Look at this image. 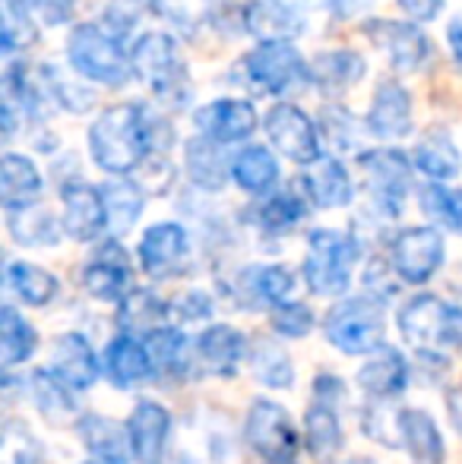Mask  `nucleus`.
<instances>
[{
	"label": "nucleus",
	"instance_id": "5fc2aeb1",
	"mask_svg": "<svg viewBox=\"0 0 462 464\" xmlns=\"http://www.w3.org/2000/svg\"><path fill=\"white\" fill-rule=\"evenodd\" d=\"M178 313L184 319H191V323H193V319H210L212 316V300L206 297V294H200V291H191L178 304Z\"/></svg>",
	"mask_w": 462,
	"mask_h": 464
},
{
	"label": "nucleus",
	"instance_id": "ddd939ff",
	"mask_svg": "<svg viewBox=\"0 0 462 464\" xmlns=\"http://www.w3.org/2000/svg\"><path fill=\"white\" fill-rule=\"evenodd\" d=\"M257 108L247 98H216V102L193 111L197 133L212 142H222V146L251 140L253 130H257Z\"/></svg>",
	"mask_w": 462,
	"mask_h": 464
},
{
	"label": "nucleus",
	"instance_id": "ea45409f",
	"mask_svg": "<svg viewBox=\"0 0 462 464\" xmlns=\"http://www.w3.org/2000/svg\"><path fill=\"white\" fill-rule=\"evenodd\" d=\"M32 389H35V404L48 420L67 423L76 414V401L70 395V385H64L51 370H38L32 376Z\"/></svg>",
	"mask_w": 462,
	"mask_h": 464
},
{
	"label": "nucleus",
	"instance_id": "9b49d317",
	"mask_svg": "<svg viewBox=\"0 0 462 464\" xmlns=\"http://www.w3.org/2000/svg\"><path fill=\"white\" fill-rule=\"evenodd\" d=\"M364 35L387 51V61L396 73H418L434 54V44L415 23H399V19H368Z\"/></svg>",
	"mask_w": 462,
	"mask_h": 464
},
{
	"label": "nucleus",
	"instance_id": "9d476101",
	"mask_svg": "<svg viewBox=\"0 0 462 464\" xmlns=\"http://www.w3.org/2000/svg\"><path fill=\"white\" fill-rule=\"evenodd\" d=\"M263 130L270 146L279 155L291 159L295 165H310V161L320 159V133H317L314 121L304 114L301 108L289 102H279L266 111L263 117Z\"/></svg>",
	"mask_w": 462,
	"mask_h": 464
},
{
	"label": "nucleus",
	"instance_id": "49530a36",
	"mask_svg": "<svg viewBox=\"0 0 462 464\" xmlns=\"http://www.w3.org/2000/svg\"><path fill=\"white\" fill-rule=\"evenodd\" d=\"M320 130H323V136L329 140V146L339 149V152H349V149L358 146L355 117H351L346 108H339V104H329V108H323Z\"/></svg>",
	"mask_w": 462,
	"mask_h": 464
},
{
	"label": "nucleus",
	"instance_id": "bb28decb",
	"mask_svg": "<svg viewBox=\"0 0 462 464\" xmlns=\"http://www.w3.org/2000/svg\"><path fill=\"white\" fill-rule=\"evenodd\" d=\"M42 196V174H38L35 161L29 155L4 152L0 159V202L4 208H23L38 202Z\"/></svg>",
	"mask_w": 462,
	"mask_h": 464
},
{
	"label": "nucleus",
	"instance_id": "f257e3e1",
	"mask_svg": "<svg viewBox=\"0 0 462 464\" xmlns=\"http://www.w3.org/2000/svg\"><path fill=\"white\" fill-rule=\"evenodd\" d=\"M89 155L105 174L127 178L152 155L146 136V104L127 102L105 108L89 127Z\"/></svg>",
	"mask_w": 462,
	"mask_h": 464
},
{
	"label": "nucleus",
	"instance_id": "de8ad7c7",
	"mask_svg": "<svg viewBox=\"0 0 462 464\" xmlns=\"http://www.w3.org/2000/svg\"><path fill=\"white\" fill-rule=\"evenodd\" d=\"M270 325H272V332H279V335H285V338H304L314 329V313H310V306L285 300V304H279L276 310H272Z\"/></svg>",
	"mask_w": 462,
	"mask_h": 464
},
{
	"label": "nucleus",
	"instance_id": "20e7f679",
	"mask_svg": "<svg viewBox=\"0 0 462 464\" xmlns=\"http://www.w3.org/2000/svg\"><path fill=\"white\" fill-rule=\"evenodd\" d=\"M361 259V244L346 231L317 227L308 237V256H304V285L317 297H339L349 291L351 272Z\"/></svg>",
	"mask_w": 462,
	"mask_h": 464
},
{
	"label": "nucleus",
	"instance_id": "09e8293b",
	"mask_svg": "<svg viewBox=\"0 0 462 464\" xmlns=\"http://www.w3.org/2000/svg\"><path fill=\"white\" fill-rule=\"evenodd\" d=\"M152 4L162 16L172 19V23L181 25V29H197L212 10L210 0H152Z\"/></svg>",
	"mask_w": 462,
	"mask_h": 464
},
{
	"label": "nucleus",
	"instance_id": "13d9d810",
	"mask_svg": "<svg viewBox=\"0 0 462 464\" xmlns=\"http://www.w3.org/2000/svg\"><path fill=\"white\" fill-rule=\"evenodd\" d=\"M4 6L19 10V13H32V10H38V0H4Z\"/></svg>",
	"mask_w": 462,
	"mask_h": 464
},
{
	"label": "nucleus",
	"instance_id": "f03ea898",
	"mask_svg": "<svg viewBox=\"0 0 462 464\" xmlns=\"http://www.w3.org/2000/svg\"><path fill=\"white\" fill-rule=\"evenodd\" d=\"M130 67H133L136 80L146 82L165 108L184 111L191 104V73H187L178 42L168 32H146V35L136 38L133 48H130Z\"/></svg>",
	"mask_w": 462,
	"mask_h": 464
},
{
	"label": "nucleus",
	"instance_id": "b1692460",
	"mask_svg": "<svg viewBox=\"0 0 462 464\" xmlns=\"http://www.w3.org/2000/svg\"><path fill=\"white\" fill-rule=\"evenodd\" d=\"M184 168L191 184L197 189H206V193H219V189L229 184V174H231V161L222 152V142H212L206 136L187 140Z\"/></svg>",
	"mask_w": 462,
	"mask_h": 464
},
{
	"label": "nucleus",
	"instance_id": "603ef678",
	"mask_svg": "<svg viewBox=\"0 0 462 464\" xmlns=\"http://www.w3.org/2000/svg\"><path fill=\"white\" fill-rule=\"evenodd\" d=\"M396 4L412 23H431L444 13V0H396Z\"/></svg>",
	"mask_w": 462,
	"mask_h": 464
},
{
	"label": "nucleus",
	"instance_id": "7c9ffc66",
	"mask_svg": "<svg viewBox=\"0 0 462 464\" xmlns=\"http://www.w3.org/2000/svg\"><path fill=\"white\" fill-rule=\"evenodd\" d=\"M102 199H105L108 212V231L114 237H121V234H127L140 221L143 208H146V189H143L140 180H130L127 174V178L108 180L102 187Z\"/></svg>",
	"mask_w": 462,
	"mask_h": 464
},
{
	"label": "nucleus",
	"instance_id": "37998d69",
	"mask_svg": "<svg viewBox=\"0 0 462 464\" xmlns=\"http://www.w3.org/2000/svg\"><path fill=\"white\" fill-rule=\"evenodd\" d=\"M168 316V306L162 297H155L152 291H130L127 297L121 300V325L123 329H146L152 332L162 319Z\"/></svg>",
	"mask_w": 462,
	"mask_h": 464
},
{
	"label": "nucleus",
	"instance_id": "cd10ccee",
	"mask_svg": "<svg viewBox=\"0 0 462 464\" xmlns=\"http://www.w3.org/2000/svg\"><path fill=\"white\" fill-rule=\"evenodd\" d=\"M358 385L374 398H396L408 385V363L396 348L383 344L358 372Z\"/></svg>",
	"mask_w": 462,
	"mask_h": 464
},
{
	"label": "nucleus",
	"instance_id": "f3484780",
	"mask_svg": "<svg viewBox=\"0 0 462 464\" xmlns=\"http://www.w3.org/2000/svg\"><path fill=\"white\" fill-rule=\"evenodd\" d=\"M187 253H191V237H187V227L178 221H159L140 240V266L152 278L174 276Z\"/></svg>",
	"mask_w": 462,
	"mask_h": 464
},
{
	"label": "nucleus",
	"instance_id": "864d4df0",
	"mask_svg": "<svg viewBox=\"0 0 462 464\" xmlns=\"http://www.w3.org/2000/svg\"><path fill=\"white\" fill-rule=\"evenodd\" d=\"M314 395L320 404L336 408V404L346 398V382H342L339 376H333V372H323V376H317V382H314Z\"/></svg>",
	"mask_w": 462,
	"mask_h": 464
},
{
	"label": "nucleus",
	"instance_id": "a19ab883",
	"mask_svg": "<svg viewBox=\"0 0 462 464\" xmlns=\"http://www.w3.org/2000/svg\"><path fill=\"white\" fill-rule=\"evenodd\" d=\"M38 70H42V76H44V86H48L51 102H54L61 111H67V114H86V111L95 108V95L89 92L83 82L67 80V76H64L57 67H51V63H42Z\"/></svg>",
	"mask_w": 462,
	"mask_h": 464
},
{
	"label": "nucleus",
	"instance_id": "412c9836",
	"mask_svg": "<svg viewBox=\"0 0 462 464\" xmlns=\"http://www.w3.org/2000/svg\"><path fill=\"white\" fill-rule=\"evenodd\" d=\"M298 187L304 189V196L310 199V206L317 208H342L351 202L355 187H351V174L346 171L339 159L333 155H320L317 161H310L308 171L298 178Z\"/></svg>",
	"mask_w": 462,
	"mask_h": 464
},
{
	"label": "nucleus",
	"instance_id": "f704fd0d",
	"mask_svg": "<svg viewBox=\"0 0 462 464\" xmlns=\"http://www.w3.org/2000/svg\"><path fill=\"white\" fill-rule=\"evenodd\" d=\"M38 348V335L16 306H4L0 310V367L13 370L16 363H25Z\"/></svg>",
	"mask_w": 462,
	"mask_h": 464
},
{
	"label": "nucleus",
	"instance_id": "4d7b16f0",
	"mask_svg": "<svg viewBox=\"0 0 462 464\" xmlns=\"http://www.w3.org/2000/svg\"><path fill=\"white\" fill-rule=\"evenodd\" d=\"M447 408H450V417H453V427L462 433V389L453 392L450 398H447Z\"/></svg>",
	"mask_w": 462,
	"mask_h": 464
},
{
	"label": "nucleus",
	"instance_id": "6e6d98bb",
	"mask_svg": "<svg viewBox=\"0 0 462 464\" xmlns=\"http://www.w3.org/2000/svg\"><path fill=\"white\" fill-rule=\"evenodd\" d=\"M447 42H450L453 61L462 67V13H459V16H453L450 25H447Z\"/></svg>",
	"mask_w": 462,
	"mask_h": 464
},
{
	"label": "nucleus",
	"instance_id": "f8f14e48",
	"mask_svg": "<svg viewBox=\"0 0 462 464\" xmlns=\"http://www.w3.org/2000/svg\"><path fill=\"white\" fill-rule=\"evenodd\" d=\"M444 237L437 227H406L393 237L389 246V259L393 269L406 285H425L437 276V269L444 266Z\"/></svg>",
	"mask_w": 462,
	"mask_h": 464
},
{
	"label": "nucleus",
	"instance_id": "4c0bfd02",
	"mask_svg": "<svg viewBox=\"0 0 462 464\" xmlns=\"http://www.w3.org/2000/svg\"><path fill=\"white\" fill-rule=\"evenodd\" d=\"M146 348L155 372L162 376H178L181 370H187V335L181 329L155 325L152 332H146Z\"/></svg>",
	"mask_w": 462,
	"mask_h": 464
},
{
	"label": "nucleus",
	"instance_id": "052dcab7",
	"mask_svg": "<svg viewBox=\"0 0 462 464\" xmlns=\"http://www.w3.org/2000/svg\"><path fill=\"white\" fill-rule=\"evenodd\" d=\"M86 464H102V461H86Z\"/></svg>",
	"mask_w": 462,
	"mask_h": 464
},
{
	"label": "nucleus",
	"instance_id": "2f4dec72",
	"mask_svg": "<svg viewBox=\"0 0 462 464\" xmlns=\"http://www.w3.org/2000/svg\"><path fill=\"white\" fill-rule=\"evenodd\" d=\"M6 227H10V237L23 246H54L61 240L64 221H57L48 208L32 202V206L23 208H10L6 212Z\"/></svg>",
	"mask_w": 462,
	"mask_h": 464
},
{
	"label": "nucleus",
	"instance_id": "c85d7f7f",
	"mask_svg": "<svg viewBox=\"0 0 462 464\" xmlns=\"http://www.w3.org/2000/svg\"><path fill=\"white\" fill-rule=\"evenodd\" d=\"M152 372L155 367H152V357H149V348L136 342L133 335H117L105 348V376L112 379L117 389L140 385Z\"/></svg>",
	"mask_w": 462,
	"mask_h": 464
},
{
	"label": "nucleus",
	"instance_id": "2eb2a0df",
	"mask_svg": "<svg viewBox=\"0 0 462 464\" xmlns=\"http://www.w3.org/2000/svg\"><path fill=\"white\" fill-rule=\"evenodd\" d=\"M130 281H133V269H130V256L121 244L108 240L99 246L93 259L83 269V287L93 294L95 300H105V304H121L130 291Z\"/></svg>",
	"mask_w": 462,
	"mask_h": 464
},
{
	"label": "nucleus",
	"instance_id": "393cba45",
	"mask_svg": "<svg viewBox=\"0 0 462 464\" xmlns=\"http://www.w3.org/2000/svg\"><path fill=\"white\" fill-rule=\"evenodd\" d=\"M396 430L399 440L406 446V452L412 455L415 464H444V436H440L437 423L428 411L421 408H406L396 417Z\"/></svg>",
	"mask_w": 462,
	"mask_h": 464
},
{
	"label": "nucleus",
	"instance_id": "39448f33",
	"mask_svg": "<svg viewBox=\"0 0 462 464\" xmlns=\"http://www.w3.org/2000/svg\"><path fill=\"white\" fill-rule=\"evenodd\" d=\"M327 338L349 357L374 354L383 348V304L370 294L339 300L327 316Z\"/></svg>",
	"mask_w": 462,
	"mask_h": 464
},
{
	"label": "nucleus",
	"instance_id": "4468645a",
	"mask_svg": "<svg viewBox=\"0 0 462 464\" xmlns=\"http://www.w3.org/2000/svg\"><path fill=\"white\" fill-rule=\"evenodd\" d=\"M64 199V234L80 244L95 240L102 231H108V212L105 199H102V187L83 184V180H70L61 187Z\"/></svg>",
	"mask_w": 462,
	"mask_h": 464
},
{
	"label": "nucleus",
	"instance_id": "7ed1b4c3",
	"mask_svg": "<svg viewBox=\"0 0 462 464\" xmlns=\"http://www.w3.org/2000/svg\"><path fill=\"white\" fill-rule=\"evenodd\" d=\"M67 61L83 80L117 89L133 76L123 38L99 23H80L67 35Z\"/></svg>",
	"mask_w": 462,
	"mask_h": 464
},
{
	"label": "nucleus",
	"instance_id": "a18cd8bd",
	"mask_svg": "<svg viewBox=\"0 0 462 464\" xmlns=\"http://www.w3.org/2000/svg\"><path fill=\"white\" fill-rule=\"evenodd\" d=\"M247 278H251V291H257V297L272 306L285 304L295 291V276L289 266H257Z\"/></svg>",
	"mask_w": 462,
	"mask_h": 464
},
{
	"label": "nucleus",
	"instance_id": "6ab92c4d",
	"mask_svg": "<svg viewBox=\"0 0 462 464\" xmlns=\"http://www.w3.org/2000/svg\"><path fill=\"white\" fill-rule=\"evenodd\" d=\"M127 433L136 464H162L172 433V414L159 401H140L127 420Z\"/></svg>",
	"mask_w": 462,
	"mask_h": 464
},
{
	"label": "nucleus",
	"instance_id": "72a5a7b5",
	"mask_svg": "<svg viewBox=\"0 0 462 464\" xmlns=\"http://www.w3.org/2000/svg\"><path fill=\"white\" fill-rule=\"evenodd\" d=\"M304 449L317 461H329L342 449V427L336 408L314 401V408L304 414Z\"/></svg>",
	"mask_w": 462,
	"mask_h": 464
},
{
	"label": "nucleus",
	"instance_id": "c03bdc74",
	"mask_svg": "<svg viewBox=\"0 0 462 464\" xmlns=\"http://www.w3.org/2000/svg\"><path fill=\"white\" fill-rule=\"evenodd\" d=\"M35 42H38V29L29 13L4 6L0 10V51H4V57H16L19 51L32 48Z\"/></svg>",
	"mask_w": 462,
	"mask_h": 464
},
{
	"label": "nucleus",
	"instance_id": "1a4fd4ad",
	"mask_svg": "<svg viewBox=\"0 0 462 464\" xmlns=\"http://www.w3.org/2000/svg\"><path fill=\"white\" fill-rule=\"evenodd\" d=\"M247 442L266 464H291L301 449L291 414L270 398H257L247 411Z\"/></svg>",
	"mask_w": 462,
	"mask_h": 464
},
{
	"label": "nucleus",
	"instance_id": "3c124183",
	"mask_svg": "<svg viewBox=\"0 0 462 464\" xmlns=\"http://www.w3.org/2000/svg\"><path fill=\"white\" fill-rule=\"evenodd\" d=\"M76 13V0H38V16L44 25H64Z\"/></svg>",
	"mask_w": 462,
	"mask_h": 464
},
{
	"label": "nucleus",
	"instance_id": "5701e85b",
	"mask_svg": "<svg viewBox=\"0 0 462 464\" xmlns=\"http://www.w3.org/2000/svg\"><path fill=\"white\" fill-rule=\"evenodd\" d=\"M76 433H80L83 446L89 449L95 461L102 464H130L133 459V449H130V433L127 427H121L112 417L86 414L76 423Z\"/></svg>",
	"mask_w": 462,
	"mask_h": 464
},
{
	"label": "nucleus",
	"instance_id": "79ce46f5",
	"mask_svg": "<svg viewBox=\"0 0 462 464\" xmlns=\"http://www.w3.org/2000/svg\"><path fill=\"white\" fill-rule=\"evenodd\" d=\"M251 367L253 376L263 385H270V389H291V382H295V367H291L289 354L279 344L257 342V348L251 354Z\"/></svg>",
	"mask_w": 462,
	"mask_h": 464
},
{
	"label": "nucleus",
	"instance_id": "473e14b6",
	"mask_svg": "<svg viewBox=\"0 0 462 464\" xmlns=\"http://www.w3.org/2000/svg\"><path fill=\"white\" fill-rule=\"evenodd\" d=\"M412 161L425 178L431 180H450L459 174V149L444 130H434V133L421 136L418 146L412 149Z\"/></svg>",
	"mask_w": 462,
	"mask_h": 464
},
{
	"label": "nucleus",
	"instance_id": "0eeeda50",
	"mask_svg": "<svg viewBox=\"0 0 462 464\" xmlns=\"http://www.w3.org/2000/svg\"><path fill=\"white\" fill-rule=\"evenodd\" d=\"M399 332L415 348H453L462 342V313L437 294H415L399 310Z\"/></svg>",
	"mask_w": 462,
	"mask_h": 464
},
{
	"label": "nucleus",
	"instance_id": "423d86ee",
	"mask_svg": "<svg viewBox=\"0 0 462 464\" xmlns=\"http://www.w3.org/2000/svg\"><path fill=\"white\" fill-rule=\"evenodd\" d=\"M251 89L260 95H289L310 86V63L291 42H260L241 63Z\"/></svg>",
	"mask_w": 462,
	"mask_h": 464
},
{
	"label": "nucleus",
	"instance_id": "aec40b11",
	"mask_svg": "<svg viewBox=\"0 0 462 464\" xmlns=\"http://www.w3.org/2000/svg\"><path fill=\"white\" fill-rule=\"evenodd\" d=\"M48 370L74 392L89 389V385H95V379L102 376V363L83 332H67V335L57 338L54 351H51Z\"/></svg>",
	"mask_w": 462,
	"mask_h": 464
},
{
	"label": "nucleus",
	"instance_id": "8fccbe9b",
	"mask_svg": "<svg viewBox=\"0 0 462 464\" xmlns=\"http://www.w3.org/2000/svg\"><path fill=\"white\" fill-rule=\"evenodd\" d=\"M102 25H105L108 32H114L117 38H123L127 32H133V25H136L133 0H114V4H108L105 16H102Z\"/></svg>",
	"mask_w": 462,
	"mask_h": 464
},
{
	"label": "nucleus",
	"instance_id": "c756f323",
	"mask_svg": "<svg viewBox=\"0 0 462 464\" xmlns=\"http://www.w3.org/2000/svg\"><path fill=\"white\" fill-rule=\"evenodd\" d=\"M279 159L266 146H244L231 159V180L244 193L251 196H266L272 193V187L279 184Z\"/></svg>",
	"mask_w": 462,
	"mask_h": 464
},
{
	"label": "nucleus",
	"instance_id": "4be33fe9",
	"mask_svg": "<svg viewBox=\"0 0 462 464\" xmlns=\"http://www.w3.org/2000/svg\"><path fill=\"white\" fill-rule=\"evenodd\" d=\"M368 61L358 51H323L310 61V86L320 95H342L364 80Z\"/></svg>",
	"mask_w": 462,
	"mask_h": 464
},
{
	"label": "nucleus",
	"instance_id": "6e6552de",
	"mask_svg": "<svg viewBox=\"0 0 462 464\" xmlns=\"http://www.w3.org/2000/svg\"><path fill=\"white\" fill-rule=\"evenodd\" d=\"M358 168H361L377 212L396 218L402 212V206H406L408 187H412V161H408V155L402 149H370V152H361Z\"/></svg>",
	"mask_w": 462,
	"mask_h": 464
},
{
	"label": "nucleus",
	"instance_id": "a878e982",
	"mask_svg": "<svg viewBox=\"0 0 462 464\" xmlns=\"http://www.w3.org/2000/svg\"><path fill=\"white\" fill-rule=\"evenodd\" d=\"M247 354V338L234 325H210L197 338V357L212 376H234L238 363Z\"/></svg>",
	"mask_w": 462,
	"mask_h": 464
},
{
	"label": "nucleus",
	"instance_id": "c9c22d12",
	"mask_svg": "<svg viewBox=\"0 0 462 464\" xmlns=\"http://www.w3.org/2000/svg\"><path fill=\"white\" fill-rule=\"evenodd\" d=\"M6 285H10V291L25 306H48L57 297V291H61V281L51 276V272H44L42 266H32V263L6 266Z\"/></svg>",
	"mask_w": 462,
	"mask_h": 464
},
{
	"label": "nucleus",
	"instance_id": "a211bd4d",
	"mask_svg": "<svg viewBox=\"0 0 462 464\" xmlns=\"http://www.w3.org/2000/svg\"><path fill=\"white\" fill-rule=\"evenodd\" d=\"M241 29L260 42H291L304 32V16L291 0H247Z\"/></svg>",
	"mask_w": 462,
	"mask_h": 464
},
{
	"label": "nucleus",
	"instance_id": "bf43d9fd",
	"mask_svg": "<svg viewBox=\"0 0 462 464\" xmlns=\"http://www.w3.org/2000/svg\"><path fill=\"white\" fill-rule=\"evenodd\" d=\"M346 464H377L374 459H368V455H358V459H351V461H346Z\"/></svg>",
	"mask_w": 462,
	"mask_h": 464
},
{
	"label": "nucleus",
	"instance_id": "dca6fc26",
	"mask_svg": "<svg viewBox=\"0 0 462 464\" xmlns=\"http://www.w3.org/2000/svg\"><path fill=\"white\" fill-rule=\"evenodd\" d=\"M364 127L374 140H399L412 133V92L402 82L383 80L374 89Z\"/></svg>",
	"mask_w": 462,
	"mask_h": 464
},
{
	"label": "nucleus",
	"instance_id": "e433bc0d",
	"mask_svg": "<svg viewBox=\"0 0 462 464\" xmlns=\"http://www.w3.org/2000/svg\"><path fill=\"white\" fill-rule=\"evenodd\" d=\"M308 196H304V189L298 193V189H282V193H272L270 199L263 202V206L257 208V221L263 231L270 234H285L291 231V227L298 225V221L308 215Z\"/></svg>",
	"mask_w": 462,
	"mask_h": 464
},
{
	"label": "nucleus",
	"instance_id": "58836bf2",
	"mask_svg": "<svg viewBox=\"0 0 462 464\" xmlns=\"http://www.w3.org/2000/svg\"><path fill=\"white\" fill-rule=\"evenodd\" d=\"M418 199H421V212L428 218L444 225L447 231L462 234V189L447 187L444 180H431V184L421 187Z\"/></svg>",
	"mask_w": 462,
	"mask_h": 464
}]
</instances>
